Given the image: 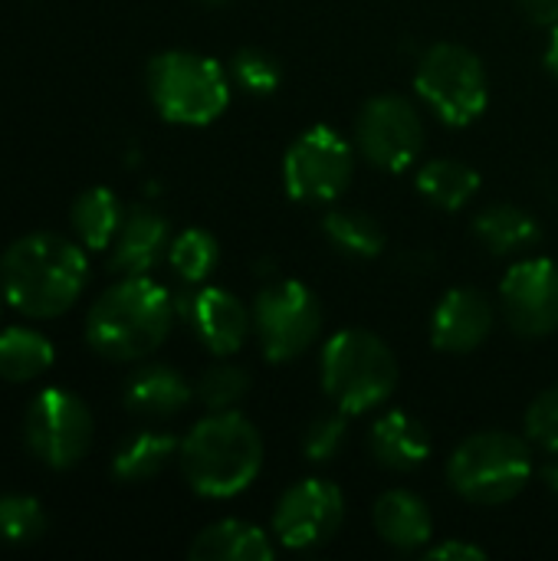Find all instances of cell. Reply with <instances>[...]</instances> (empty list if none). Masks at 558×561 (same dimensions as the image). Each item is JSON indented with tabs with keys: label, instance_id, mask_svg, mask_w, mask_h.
I'll return each mask as SVG.
<instances>
[{
	"label": "cell",
	"instance_id": "obj_1",
	"mask_svg": "<svg viewBox=\"0 0 558 561\" xmlns=\"http://www.w3.org/2000/svg\"><path fill=\"white\" fill-rule=\"evenodd\" d=\"M86 253L59 233H26L0 260L3 299L30 319L62 316L86 289Z\"/></svg>",
	"mask_w": 558,
	"mask_h": 561
},
{
	"label": "cell",
	"instance_id": "obj_2",
	"mask_svg": "<svg viewBox=\"0 0 558 561\" xmlns=\"http://www.w3.org/2000/svg\"><path fill=\"white\" fill-rule=\"evenodd\" d=\"M181 473L197 496L230 500L263 470V437L240 411H210L178 447Z\"/></svg>",
	"mask_w": 558,
	"mask_h": 561
},
{
	"label": "cell",
	"instance_id": "obj_3",
	"mask_svg": "<svg viewBox=\"0 0 558 561\" xmlns=\"http://www.w3.org/2000/svg\"><path fill=\"white\" fill-rule=\"evenodd\" d=\"M174 325V299L148 276H122L105 289L86 322L92 352L109 362H138L161 348Z\"/></svg>",
	"mask_w": 558,
	"mask_h": 561
},
{
	"label": "cell",
	"instance_id": "obj_4",
	"mask_svg": "<svg viewBox=\"0 0 558 561\" xmlns=\"http://www.w3.org/2000/svg\"><path fill=\"white\" fill-rule=\"evenodd\" d=\"M319 378L342 414H368L391 401L401 368L385 339L365 329H342L322 345Z\"/></svg>",
	"mask_w": 558,
	"mask_h": 561
},
{
	"label": "cell",
	"instance_id": "obj_5",
	"mask_svg": "<svg viewBox=\"0 0 558 561\" xmlns=\"http://www.w3.org/2000/svg\"><path fill=\"white\" fill-rule=\"evenodd\" d=\"M145 82L158 115L174 125H210L230 105V72L217 59L191 49L151 56Z\"/></svg>",
	"mask_w": 558,
	"mask_h": 561
},
{
	"label": "cell",
	"instance_id": "obj_6",
	"mask_svg": "<svg viewBox=\"0 0 558 561\" xmlns=\"http://www.w3.org/2000/svg\"><path fill=\"white\" fill-rule=\"evenodd\" d=\"M533 477L529 440L510 431H480L457 444L447 460V480L474 506H503L516 500Z\"/></svg>",
	"mask_w": 558,
	"mask_h": 561
},
{
	"label": "cell",
	"instance_id": "obj_7",
	"mask_svg": "<svg viewBox=\"0 0 558 561\" xmlns=\"http://www.w3.org/2000/svg\"><path fill=\"white\" fill-rule=\"evenodd\" d=\"M414 89L451 128H464L487 112L490 76L483 59L460 43H434L414 66Z\"/></svg>",
	"mask_w": 558,
	"mask_h": 561
},
{
	"label": "cell",
	"instance_id": "obj_8",
	"mask_svg": "<svg viewBox=\"0 0 558 561\" xmlns=\"http://www.w3.org/2000/svg\"><path fill=\"white\" fill-rule=\"evenodd\" d=\"M250 316L260 352L273 365L296 362L319 342L322 332L319 296L299 279H276L263 286L253 299Z\"/></svg>",
	"mask_w": 558,
	"mask_h": 561
},
{
	"label": "cell",
	"instance_id": "obj_9",
	"mask_svg": "<svg viewBox=\"0 0 558 561\" xmlns=\"http://www.w3.org/2000/svg\"><path fill=\"white\" fill-rule=\"evenodd\" d=\"M355 174V151L332 125L306 128L283 154V187L299 204L339 201Z\"/></svg>",
	"mask_w": 558,
	"mask_h": 561
},
{
	"label": "cell",
	"instance_id": "obj_10",
	"mask_svg": "<svg viewBox=\"0 0 558 561\" xmlns=\"http://www.w3.org/2000/svg\"><path fill=\"white\" fill-rule=\"evenodd\" d=\"M428 141L418 105L398 92L372 95L355 118V148L382 171H408Z\"/></svg>",
	"mask_w": 558,
	"mask_h": 561
},
{
	"label": "cell",
	"instance_id": "obj_11",
	"mask_svg": "<svg viewBox=\"0 0 558 561\" xmlns=\"http://www.w3.org/2000/svg\"><path fill=\"white\" fill-rule=\"evenodd\" d=\"M23 437L39 463L53 470H69L92 447V414L72 391L46 388L33 398L26 411Z\"/></svg>",
	"mask_w": 558,
	"mask_h": 561
},
{
	"label": "cell",
	"instance_id": "obj_12",
	"mask_svg": "<svg viewBox=\"0 0 558 561\" xmlns=\"http://www.w3.org/2000/svg\"><path fill=\"white\" fill-rule=\"evenodd\" d=\"M345 523V496L329 480H303L289 486L273 510V536L289 552L326 546Z\"/></svg>",
	"mask_w": 558,
	"mask_h": 561
},
{
	"label": "cell",
	"instance_id": "obj_13",
	"mask_svg": "<svg viewBox=\"0 0 558 561\" xmlns=\"http://www.w3.org/2000/svg\"><path fill=\"white\" fill-rule=\"evenodd\" d=\"M500 309L506 325L523 339L558 332V263L546 256L513 263L500 283Z\"/></svg>",
	"mask_w": 558,
	"mask_h": 561
},
{
	"label": "cell",
	"instance_id": "obj_14",
	"mask_svg": "<svg viewBox=\"0 0 558 561\" xmlns=\"http://www.w3.org/2000/svg\"><path fill=\"white\" fill-rule=\"evenodd\" d=\"M493 325H497L493 302L474 286H457L441 296L431 316V345L447 355H467L490 339Z\"/></svg>",
	"mask_w": 558,
	"mask_h": 561
},
{
	"label": "cell",
	"instance_id": "obj_15",
	"mask_svg": "<svg viewBox=\"0 0 558 561\" xmlns=\"http://www.w3.org/2000/svg\"><path fill=\"white\" fill-rule=\"evenodd\" d=\"M184 316H187L197 342L217 358L240 352L247 335L253 332L250 309L230 289H220V286H204L194 296H187Z\"/></svg>",
	"mask_w": 558,
	"mask_h": 561
},
{
	"label": "cell",
	"instance_id": "obj_16",
	"mask_svg": "<svg viewBox=\"0 0 558 561\" xmlns=\"http://www.w3.org/2000/svg\"><path fill=\"white\" fill-rule=\"evenodd\" d=\"M171 247L168 220L151 207H132L112 240V273L118 276H148V270Z\"/></svg>",
	"mask_w": 558,
	"mask_h": 561
},
{
	"label": "cell",
	"instance_id": "obj_17",
	"mask_svg": "<svg viewBox=\"0 0 558 561\" xmlns=\"http://www.w3.org/2000/svg\"><path fill=\"white\" fill-rule=\"evenodd\" d=\"M368 447L378 467L391 473H411L431 457L428 427L408 411H388L375 421L368 434Z\"/></svg>",
	"mask_w": 558,
	"mask_h": 561
},
{
	"label": "cell",
	"instance_id": "obj_18",
	"mask_svg": "<svg viewBox=\"0 0 558 561\" xmlns=\"http://www.w3.org/2000/svg\"><path fill=\"white\" fill-rule=\"evenodd\" d=\"M375 533L385 546L398 552H424V546L434 536V519L428 503L411 490H388L378 496L372 510Z\"/></svg>",
	"mask_w": 558,
	"mask_h": 561
},
{
	"label": "cell",
	"instance_id": "obj_19",
	"mask_svg": "<svg viewBox=\"0 0 558 561\" xmlns=\"http://www.w3.org/2000/svg\"><path fill=\"white\" fill-rule=\"evenodd\" d=\"M273 556L270 536L243 519H220L201 529L187 549L191 561H270Z\"/></svg>",
	"mask_w": 558,
	"mask_h": 561
},
{
	"label": "cell",
	"instance_id": "obj_20",
	"mask_svg": "<svg viewBox=\"0 0 558 561\" xmlns=\"http://www.w3.org/2000/svg\"><path fill=\"white\" fill-rule=\"evenodd\" d=\"M194 398V388L181 371L168 365H148L125 385V408L138 417H174Z\"/></svg>",
	"mask_w": 558,
	"mask_h": 561
},
{
	"label": "cell",
	"instance_id": "obj_21",
	"mask_svg": "<svg viewBox=\"0 0 558 561\" xmlns=\"http://www.w3.org/2000/svg\"><path fill=\"white\" fill-rule=\"evenodd\" d=\"M474 233L493 256H520L543 240L539 220L516 204H490L477 214Z\"/></svg>",
	"mask_w": 558,
	"mask_h": 561
},
{
	"label": "cell",
	"instance_id": "obj_22",
	"mask_svg": "<svg viewBox=\"0 0 558 561\" xmlns=\"http://www.w3.org/2000/svg\"><path fill=\"white\" fill-rule=\"evenodd\" d=\"M421 197L441 210H460L467 207L477 191H480V174L467 164V161H457V158H434L428 164L418 168V178H414Z\"/></svg>",
	"mask_w": 558,
	"mask_h": 561
},
{
	"label": "cell",
	"instance_id": "obj_23",
	"mask_svg": "<svg viewBox=\"0 0 558 561\" xmlns=\"http://www.w3.org/2000/svg\"><path fill=\"white\" fill-rule=\"evenodd\" d=\"M69 220H72L76 237L82 240V247L105 250V247H112V240L125 220V210L109 187H89L72 201Z\"/></svg>",
	"mask_w": 558,
	"mask_h": 561
},
{
	"label": "cell",
	"instance_id": "obj_24",
	"mask_svg": "<svg viewBox=\"0 0 558 561\" xmlns=\"http://www.w3.org/2000/svg\"><path fill=\"white\" fill-rule=\"evenodd\" d=\"M178 447L181 444L171 434H155V431L135 434L118 447L112 460V477L118 483H145L158 477L171 463V457H178Z\"/></svg>",
	"mask_w": 558,
	"mask_h": 561
},
{
	"label": "cell",
	"instance_id": "obj_25",
	"mask_svg": "<svg viewBox=\"0 0 558 561\" xmlns=\"http://www.w3.org/2000/svg\"><path fill=\"white\" fill-rule=\"evenodd\" d=\"M322 237L352 260H372L385 250V227L365 210H329L322 217Z\"/></svg>",
	"mask_w": 558,
	"mask_h": 561
},
{
	"label": "cell",
	"instance_id": "obj_26",
	"mask_svg": "<svg viewBox=\"0 0 558 561\" xmlns=\"http://www.w3.org/2000/svg\"><path fill=\"white\" fill-rule=\"evenodd\" d=\"M53 365V342L33 329H3L0 332V378L3 381H33Z\"/></svg>",
	"mask_w": 558,
	"mask_h": 561
},
{
	"label": "cell",
	"instance_id": "obj_27",
	"mask_svg": "<svg viewBox=\"0 0 558 561\" xmlns=\"http://www.w3.org/2000/svg\"><path fill=\"white\" fill-rule=\"evenodd\" d=\"M168 260H171V270L184 283H204L220 260V247H217L214 233H207L201 227H187L171 240Z\"/></svg>",
	"mask_w": 558,
	"mask_h": 561
},
{
	"label": "cell",
	"instance_id": "obj_28",
	"mask_svg": "<svg viewBox=\"0 0 558 561\" xmlns=\"http://www.w3.org/2000/svg\"><path fill=\"white\" fill-rule=\"evenodd\" d=\"M227 72H230V82H237L250 95H273L280 89V82H283L280 59L270 56L266 49H257V46L237 49Z\"/></svg>",
	"mask_w": 558,
	"mask_h": 561
},
{
	"label": "cell",
	"instance_id": "obj_29",
	"mask_svg": "<svg viewBox=\"0 0 558 561\" xmlns=\"http://www.w3.org/2000/svg\"><path fill=\"white\" fill-rule=\"evenodd\" d=\"M46 533V513L33 496H0V539L10 546L36 542Z\"/></svg>",
	"mask_w": 558,
	"mask_h": 561
},
{
	"label": "cell",
	"instance_id": "obj_30",
	"mask_svg": "<svg viewBox=\"0 0 558 561\" xmlns=\"http://www.w3.org/2000/svg\"><path fill=\"white\" fill-rule=\"evenodd\" d=\"M250 391V375L237 365H214L201 375L194 394L207 411H234V404Z\"/></svg>",
	"mask_w": 558,
	"mask_h": 561
},
{
	"label": "cell",
	"instance_id": "obj_31",
	"mask_svg": "<svg viewBox=\"0 0 558 561\" xmlns=\"http://www.w3.org/2000/svg\"><path fill=\"white\" fill-rule=\"evenodd\" d=\"M345 417L349 414H322V417H316L309 427H306V434H303V454H306V460H312V463H329V460H335L339 457V450L345 447V440H349V424H345Z\"/></svg>",
	"mask_w": 558,
	"mask_h": 561
},
{
	"label": "cell",
	"instance_id": "obj_32",
	"mask_svg": "<svg viewBox=\"0 0 558 561\" xmlns=\"http://www.w3.org/2000/svg\"><path fill=\"white\" fill-rule=\"evenodd\" d=\"M526 440L546 454H558V385L546 388L526 411Z\"/></svg>",
	"mask_w": 558,
	"mask_h": 561
},
{
	"label": "cell",
	"instance_id": "obj_33",
	"mask_svg": "<svg viewBox=\"0 0 558 561\" xmlns=\"http://www.w3.org/2000/svg\"><path fill=\"white\" fill-rule=\"evenodd\" d=\"M424 559H441V561H483L487 549L464 542V539H451V542H437V546H424L421 552Z\"/></svg>",
	"mask_w": 558,
	"mask_h": 561
},
{
	"label": "cell",
	"instance_id": "obj_34",
	"mask_svg": "<svg viewBox=\"0 0 558 561\" xmlns=\"http://www.w3.org/2000/svg\"><path fill=\"white\" fill-rule=\"evenodd\" d=\"M516 7L536 26H556L558 23V0H516Z\"/></svg>",
	"mask_w": 558,
	"mask_h": 561
},
{
	"label": "cell",
	"instance_id": "obj_35",
	"mask_svg": "<svg viewBox=\"0 0 558 561\" xmlns=\"http://www.w3.org/2000/svg\"><path fill=\"white\" fill-rule=\"evenodd\" d=\"M543 62H546V69H549V72L558 79V23L556 26H549V39H546Z\"/></svg>",
	"mask_w": 558,
	"mask_h": 561
},
{
	"label": "cell",
	"instance_id": "obj_36",
	"mask_svg": "<svg viewBox=\"0 0 558 561\" xmlns=\"http://www.w3.org/2000/svg\"><path fill=\"white\" fill-rule=\"evenodd\" d=\"M543 477H546V483H549V490L558 493V454H553V460L546 463V470H543Z\"/></svg>",
	"mask_w": 558,
	"mask_h": 561
},
{
	"label": "cell",
	"instance_id": "obj_37",
	"mask_svg": "<svg viewBox=\"0 0 558 561\" xmlns=\"http://www.w3.org/2000/svg\"><path fill=\"white\" fill-rule=\"evenodd\" d=\"M204 3H210V7H217V3H227V0H204Z\"/></svg>",
	"mask_w": 558,
	"mask_h": 561
}]
</instances>
